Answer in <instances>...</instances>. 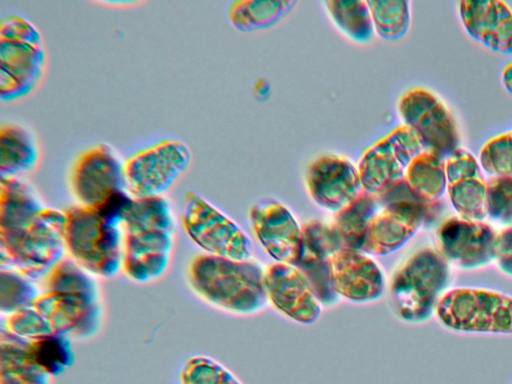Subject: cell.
Returning a JSON list of instances; mask_svg holds the SVG:
<instances>
[{
  "mask_svg": "<svg viewBox=\"0 0 512 384\" xmlns=\"http://www.w3.org/2000/svg\"><path fill=\"white\" fill-rule=\"evenodd\" d=\"M64 210L43 204L21 177H1V269L45 278L65 252Z\"/></svg>",
  "mask_w": 512,
  "mask_h": 384,
  "instance_id": "1",
  "label": "cell"
},
{
  "mask_svg": "<svg viewBox=\"0 0 512 384\" xmlns=\"http://www.w3.org/2000/svg\"><path fill=\"white\" fill-rule=\"evenodd\" d=\"M122 230L124 275L138 284L162 277L176 236L175 214L165 195L133 197L124 211Z\"/></svg>",
  "mask_w": 512,
  "mask_h": 384,
  "instance_id": "2",
  "label": "cell"
},
{
  "mask_svg": "<svg viewBox=\"0 0 512 384\" xmlns=\"http://www.w3.org/2000/svg\"><path fill=\"white\" fill-rule=\"evenodd\" d=\"M192 292L205 303L224 312L248 315L268 303L264 271L254 260H234L200 253L187 267Z\"/></svg>",
  "mask_w": 512,
  "mask_h": 384,
  "instance_id": "3",
  "label": "cell"
},
{
  "mask_svg": "<svg viewBox=\"0 0 512 384\" xmlns=\"http://www.w3.org/2000/svg\"><path fill=\"white\" fill-rule=\"evenodd\" d=\"M124 211L116 204L64 209L65 251L93 276L110 279L122 271Z\"/></svg>",
  "mask_w": 512,
  "mask_h": 384,
  "instance_id": "4",
  "label": "cell"
},
{
  "mask_svg": "<svg viewBox=\"0 0 512 384\" xmlns=\"http://www.w3.org/2000/svg\"><path fill=\"white\" fill-rule=\"evenodd\" d=\"M450 282V267L433 247L415 251L393 274L389 304L394 314L408 323L429 320Z\"/></svg>",
  "mask_w": 512,
  "mask_h": 384,
  "instance_id": "5",
  "label": "cell"
},
{
  "mask_svg": "<svg viewBox=\"0 0 512 384\" xmlns=\"http://www.w3.org/2000/svg\"><path fill=\"white\" fill-rule=\"evenodd\" d=\"M376 196L381 210L371 219L360 250L367 255L385 256L399 250L441 212L440 201L421 199L404 178Z\"/></svg>",
  "mask_w": 512,
  "mask_h": 384,
  "instance_id": "6",
  "label": "cell"
},
{
  "mask_svg": "<svg viewBox=\"0 0 512 384\" xmlns=\"http://www.w3.org/2000/svg\"><path fill=\"white\" fill-rule=\"evenodd\" d=\"M46 52L39 29L20 15L0 21V99L12 102L28 96L40 83Z\"/></svg>",
  "mask_w": 512,
  "mask_h": 384,
  "instance_id": "7",
  "label": "cell"
},
{
  "mask_svg": "<svg viewBox=\"0 0 512 384\" xmlns=\"http://www.w3.org/2000/svg\"><path fill=\"white\" fill-rule=\"evenodd\" d=\"M435 313L445 328L455 332L512 334V296L500 291L451 289L441 296Z\"/></svg>",
  "mask_w": 512,
  "mask_h": 384,
  "instance_id": "8",
  "label": "cell"
},
{
  "mask_svg": "<svg viewBox=\"0 0 512 384\" xmlns=\"http://www.w3.org/2000/svg\"><path fill=\"white\" fill-rule=\"evenodd\" d=\"M181 224L188 238L203 253L234 260L252 258L248 235L228 215L195 191L185 194Z\"/></svg>",
  "mask_w": 512,
  "mask_h": 384,
  "instance_id": "9",
  "label": "cell"
},
{
  "mask_svg": "<svg viewBox=\"0 0 512 384\" xmlns=\"http://www.w3.org/2000/svg\"><path fill=\"white\" fill-rule=\"evenodd\" d=\"M189 146L180 139H162L124 161L126 189L132 197L162 196L188 171Z\"/></svg>",
  "mask_w": 512,
  "mask_h": 384,
  "instance_id": "10",
  "label": "cell"
},
{
  "mask_svg": "<svg viewBox=\"0 0 512 384\" xmlns=\"http://www.w3.org/2000/svg\"><path fill=\"white\" fill-rule=\"evenodd\" d=\"M403 124L413 130L425 149L447 158L459 148L460 134L450 109L434 92L415 87L398 101Z\"/></svg>",
  "mask_w": 512,
  "mask_h": 384,
  "instance_id": "11",
  "label": "cell"
},
{
  "mask_svg": "<svg viewBox=\"0 0 512 384\" xmlns=\"http://www.w3.org/2000/svg\"><path fill=\"white\" fill-rule=\"evenodd\" d=\"M425 146L418 135L400 125L369 147L362 155L358 170L365 192L379 195L404 178L411 161Z\"/></svg>",
  "mask_w": 512,
  "mask_h": 384,
  "instance_id": "12",
  "label": "cell"
},
{
  "mask_svg": "<svg viewBox=\"0 0 512 384\" xmlns=\"http://www.w3.org/2000/svg\"><path fill=\"white\" fill-rule=\"evenodd\" d=\"M70 187L78 205L95 207L127 190L124 161L110 145L99 143L81 153L74 162Z\"/></svg>",
  "mask_w": 512,
  "mask_h": 384,
  "instance_id": "13",
  "label": "cell"
},
{
  "mask_svg": "<svg viewBox=\"0 0 512 384\" xmlns=\"http://www.w3.org/2000/svg\"><path fill=\"white\" fill-rule=\"evenodd\" d=\"M35 308L53 331L77 340L98 334L103 323L100 296L84 293L45 291L34 300Z\"/></svg>",
  "mask_w": 512,
  "mask_h": 384,
  "instance_id": "14",
  "label": "cell"
},
{
  "mask_svg": "<svg viewBox=\"0 0 512 384\" xmlns=\"http://www.w3.org/2000/svg\"><path fill=\"white\" fill-rule=\"evenodd\" d=\"M439 251L455 267L477 269L495 258L497 232L484 221L451 216L437 229Z\"/></svg>",
  "mask_w": 512,
  "mask_h": 384,
  "instance_id": "15",
  "label": "cell"
},
{
  "mask_svg": "<svg viewBox=\"0 0 512 384\" xmlns=\"http://www.w3.org/2000/svg\"><path fill=\"white\" fill-rule=\"evenodd\" d=\"M253 234L276 262L297 265L302 247V226L293 213L275 199H263L249 210Z\"/></svg>",
  "mask_w": 512,
  "mask_h": 384,
  "instance_id": "16",
  "label": "cell"
},
{
  "mask_svg": "<svg viewBox=\"0 0 512 384\" xmlns=\"http://www.w3.org/2000/svg\"><path fill=\"white\" fill-rule=\"evenodd\" d=\"M306 186L319 207L334 213L364 192L358 167L348 158L335 154L322 155L309 164Z\"/></svg>",
  "mask_w": 512,
  "mask_h": 384,
  "instance_id": "17",
  "label": "cell"
},
{
  "mask_svg": "<svg viewBox=\"0 0 512 384\" xmlns=\"http://www.w3.org/2000/svg\"><path fill=\"white\" fill-rule=\"evenodd\" d=\"M268 302L287 318L304 325L315 323L322 314L306 275L295 265L276 262L264 271Z\"/></svg>",
  "mask_w": 512,
  "mask_h": 384,
  "instance_id": "18",
  "label": "cell"
},
{
  "mask_svg": "<svg viewBox=\"0 0 512 384\" xmlns=\"http://www.w3.org/2000/svg\"><path fill=\"white\" fill-rule=\"evenodd\" d=\"M303 247L297 266L308 278L322 305L337 303L330 267V257L345 246L332 226L320 220H310L302 225Z\"/></svg>",
  "mask_w": 512,
  "mask_h": 384,
  "instance_id": "19",
  "label": "cell"
},
{
  "mask_svg": "<svg viewBox=\"0 0 512 384\" xmlns=\"http://www.w3.org/2000/svg\"><path fill=\"white\" fill-rule=\"evenodd\" d=\"M331 277L339 297L354 303L379 299L386 288L380 266L367 254L346 246L330 257Z\"/></svg>",
  "mask_w": 512,
  "mask_h": 384,
  "instance_id": "20",
  "label": "cell"
},
{
  "mask_svg": "<svg viewBox=\"0 0 512 384\" xmlns=\"http://www.w3.org/2000/svg\"><path fill=\"white\" fill-rule=\"evenodd\" d=\"M449 200L458 216L483 221L487 184L479 160L467 149L459 147L445 158Z\"/></svg>",
  "mask_w": 512,
  "mask_h": 384,
  "instance_id": "21",
  "label": "cell"
},
{
  "mask_svg": "<svg viewBox=\"0 0 512 384\" xmlns=\"http://www.w3.org/2000/svg\"><path fill=\"white\" fill-rule=\"evenodd\" d=\"M466 33L485 48L512 53V8L502 0H462L457 3Z\"/></svg>",
  "mask_w": 512,
  "mask_h": 384,
  "instance_id": "22",
  "label": "cell"
},
{
  "mask_svg": "<svg viewBox=\"0 0 512 384\" xmlns=\"http://www.w3.org/2000/svg\"><path fill=\"white\" fill-rule=\"evenodd\" d=\"M39 146L35 136L17 123L0 127V175L21 177L32 171L39 162Z\"/></svg>",
  "mask_w": 512,
  "mask_h": 384,
  "instance_id": "23",
  "label": "cell"
},
{
  "mask_svg": "<svg viewBox=\"0 0 512 384\" xmlns=\"http://www.w3.org/2000/svg\"><path fill=\"white\" fill-rule=\"evenodd\" d=\"M0 384H50L51 376L30 356L27 339L1 328Z\"/></svg>",
  "mask_w": 512,
  "mask_h": 384,
  "instance_id": "24",
  "label": "cell"
},
{
  "mask_svg": "<svg viewBox=\"0 0 512 384\" xmlns=\"http://www.w3.org/2000/svg\"><path fill=\"white\" fill-rule=\"evenodd\" d=\"M295 0H241L228 10L231 25L241 32H253L274 26L290 14Z\"/></svg>",
  "mask_w": 512,
  "mask_h": 384,
  "instance_id": "25",
  "label": "cell"
},
{
  "mask_svg": "<svg viewBox=\"0 0 512 384\" xmlns=\"http://www.w3.org/2000/svg\"><path fill=\"white\" fill-rule=\"evenodd\" d=\"M404 179L418 197L437 202L447 187L445 159L425 149L411 161Z\"/></svg>",
  "mask_w": 512,
  "mask_h": 384,
  "instance_id": "26",
  "label": "cell"
},
{
  "mask_svg": "<svg viewBox=\"0 0 512 384\" xmlns=\"http://www.w3.org/2000/svg\"><path fill=\"white\" fill-rule=\"evenodd\" d=\"M379 208L377 196L364 191L355 201L335 213L331 224L346 247L361 250L369 223Z\"/></svg>",
  "mask_w": 512,
  "mask_h": 384,
  "instance_id": "27",
  "label": "cell"
},
{
  "mask_svg": "<svg viewBox=\"0 0 512 384\" xmlns=\"http://www.w3.org/2000/svg\"><path fill=\"white\" fill-rule=\"evenodd\" d=\"M334 25L353 42L369 43L375 34L367 1L330 0L324 2Z\"/></svg>",
  "mask_w": 512,
  "mask_h": 384,
  "instance_id": "28",
  "label": "cell"
},
{
  "mask_svg": "<svg viewBox=\"0 0 512 384\" xmlns=\"http://www.w3.org/2000/svg\"><path fill=\"white\" fill-rule=\"evenodd\" d=\"M375 33L385 41H398L411 25V2L406 0L367 1Z\"/></svg>",
  "mask_w": 512,
  "mask_h": 384,
  "instance_id": "29",
  "label": "cell"
},
{
  "mask_svg": "<svg viewBox=\"0 0 512 384\" xmlns=\"http://www.w3.org/2000/svg\"><path fill=\"white\" fill-rule=\"evenodd\" d=\"M28 352L32 359L51 377L59 376L73 365L71 338L65 334L50 335L29 340Z\"/></svg>",
  "mask_w": 512,
  "mask_h": 384,
  "instance_id": "30",
  "label": "cell"
},
{
  "mask_svg": "<svg viewBox=\"0 0 512 384\" xmlns=\"http://www.w3.org/2000/svg\"><path fill=\"white\" fill-rule=\"evenodd\" d=\"M71 258L60 260L45 276L46 291L101 296L97 281Z\"/></svg>",
  "mask_w": 512,
  "mask_h": 384,
  "instance_id": "31",
  "label": "cell"
},
{
  "mask_svg": "<svg viewBox=\"0 0 512 384\" xmlns=\"http://www.w3.org/2000/svg\"><path fill=\"white\" fill-rule=\"evenodd\" d=\"M33 280L14 269H1V313L9 315L32 306L39 296Z\"/></svg>",
  "mask_w": 512,
  "mask_h": 384,
  "instance_id": "32",
  "label": "cell"
},
{
  "mask_svg": "<svg viewBox=\"0 0 512 384\" xmlns=\"http://www.w3.org/2000/svg\"><path fill=\"white\" fill-rule=\"evenodd\" d=\"M179 378L181 384H242L228 368L204 355L188 358Z\"/></svg>",
  "mask_w": 512,
  "mask_h": 384,
  "instance_id": "33",
  "label": "cell"
},
{
  "mask_svg": "<svg viewBox=\"0 0 512 384\" xmlns=\"http://www.w3.org/2000/svg\"><path fill=\"white\" fill-rule=\"evenodd\" d=\"M486 215L491 220L512 225V175L492 176L486 181Z\"/></svg>",
  "mask_w": 512,
  "mask_h": 384,
  "instance_id": "34",
  "label": "cell"
},
{
  "mask_svg": "<svg viewBox=\"0 0 512 384\" xmlns=\"http://www.w3.org/2000/svg\"><path fill=\"white\" fill-rule=\"evenodd\" d=\"M479 163L491 176L512 175V130L488 140L480 149Z\"/></svg>",
  "mask_w": 512,
  "mask_h": 384,
  "instance_id": "35",
  "label": "cell"
},
{
  "mask_svg": "<svg viewBox=\"0 0 512 384\" xmlns=\"http://www.w3.org/2000/svg\"><path fill=\"white\" fill-rule=\"evenodd\" d=\"M1 328L27 340L54 333L49 322L32 306L6 315L1 323Z\"/></svg>",
  "mask_w": 512,
  "mask_h": 384,
  "instance_id": "36",
  "label": "cell"
},
{
  "mask_svg": "<svg viewBox=\"0 0 512 384\" xmlns=\"http://www.w3.org/2000/svg\"><path fill=\"white\" fill-rule=\"evenodd\" d=\"M494 260L502 273L512 277V225L497 233Z\"/></svg>",
  "mask_w": 512,
  "mask_h": 384,
  "instance_id": "37",
  "label": "cell"
},
{
  "mask_svg": "<svg viewBox=\"0 0 512 384\" xmlns=\"http://www.w3.org/2000/svg\"><path fill=\"white\" fill-rule=\"evenodd\" d=\"M501 81L504 89L512 95V61L503 68Z\"/></svg>",
  "mask_w": 512,
  "mask_h": 384,
  "instance_id": "38",
  "label": "cell"
}]
</instances>
